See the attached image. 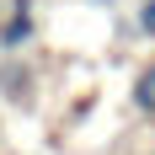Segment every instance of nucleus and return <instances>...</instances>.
Instances as JSON below:
<instances>
[{"instance_id":"f257e3e1","label":"nucleus","mask_w":155,"mask_h":155,"mask_svg":"<svg viewBox=\"0 0 155 155\" xmlns=\"http://www.w3.org/2000/svg\"><path fill=\"white\" fill-rule=\"evenodd\" d=\"M38 43V11H5L0 21V54H21Z\"/></svg>"},{"instance_id":"20e7f679","label":"nucleus","mask_w":155,"mask_h":155,"mask_svg":"<svg viewBox=\"0 0 155 155\" xmlns=\"http://www.w3.org/2000/svg\"><path fill=\"white\" fill-rule=\"evenodd\" d=\"M27 70H5V91H11V96H21V91H27Z\"/></svg>"},{"instance_id":"7ed1b4c3","label":"nucleus","mask_w":155,"mask_h":155,"mask_svg":"<svg viewBox=\"0 0 155 155\" xmlns=\"http://www.w3.org/2000/svg\"><path fill=\"white\" fill-rule=\"evenodd\" d=\"M134 21H139V32L155 43V0H139V11H134Z\"/></svg>"},{"instance_id":"39448f33","label":"nucleus","mask_w":155,"mask_h":155,"mask_svg":"<svg viewBox=\"0 0 155 155\" xmlns=\"http://www.w3.org/2000/svg\"><path fill=\"white\" fill-rule=\"evenodd\" d=\"M5 11H38V0H5Z\"/></svg>"},{"instance_id":"423d86ee","label":"nucleus","mask_w":155,"mask_h":155,"mask_svg":"<svg viewBox=\"0 0 155 155\" xmlns=\"http://www.w3.org/2000/svg\"><path fill=\"white\" fill-rule=\"evenodd\" d=\"M96 5H112V0H96Z\"/></svg>"},{"instance_id":"f03ea898","label":"nucleus","mask_w":155,"mask_h":155,"mask_svg":"<svg viewBox=\"0 0 155 155\" xmlns=\"http://www.w3.org/2000/svg\"><path fill=\"white\" fill-rule=\"evenodd\" d=\"M134 107H139V112H150V118H155V59L144 64L139 75H134Z\"/></svg>"}]
</instances>
